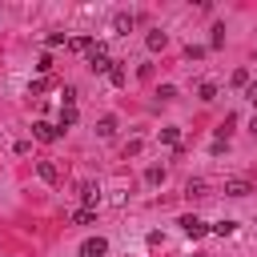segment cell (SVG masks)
I'll return each instance as SVG.
<instances>
[{
	"label": "cell",
	"mask_w": 257,
	"mask_h": 257,
	"mask_svg": "<svg viewBox=\"0 0 257 257\" xmlns=\"http://www.w3.org/2000/svg\"><path fill=\"white\" fill-rule=\"evenodd\" d=\"M177 225H181V233H185V237H193V241H197V237H205V233H209V225H205V221H201V217H193V213H189V217H181V221H177Z\"/></svg>",
	"instance_id": "cell-1"
},
{
	"label": "cell",
	"mask_w": 257,
	"mask_h": 257,
	"mask_svg": "<svg viewBox=\"0 0 257 257\" xmlns=\"http://www.w3.org/2000/svg\"><path fill=\"white\" fill-rule=\"evenodd\" d=\"M88 68H92V72H108V68H112V60H108L104 44H96V48L88 52Z\"/></svg>",
	"instance_id": "cell-2"
},
{
	"label": "cell",
	"mask_w": 257,
	"mask_h": 257,
	"mask_svg": "<svg viewBox=\"0 0 257 257\" xmlns=\"http://www.w3.org/2000/svg\"><path fill=\"white\" fill-rule=\"evenodd\" d=\"M32 137H36V141H44V145H52V141L60 137V128H56L52 120H36V124H32Z\"/></svg>",
	"instance_id": "cell-3"
},
{
	"label": "cell",
	"mask_w": 257,
	"mask_h": 257,
	"mask_svg": "<svg viewBox=\"0 0 257 257\" xmlns=\"http://www.w3.org/2000/svg\"><path fill=\"white\" fill-rule=\"evenodd\" d=\"M249 193H253V185L245 177H229L225 181V197H249Z\"/></svg>",
	"instance_id": "cell-4"
},
{
	"label": "cell",
	"mask_w": 257,
	"mask_h": 257,
	"mask_svg": "<svg viewBox=\"0 0 257 257\" xmlns=\"http://www.w3.org/2000/svg\"><path fill=\"white\" fill-rule=\"evenodd\" d=\"M104 253H108V241L104 237H88L80 245V257H104Z\"/></svg>",
	"instance_id": "cell-5"
},
{
	"label": "cell",
	"mask_w": 257,
	"mask_h": 257,
	"mask_svg": "<svg viewBox=\"0 0 257 257\" xmlns=\"http://www.w3.org/2000/svg\"><path fill=\"white\" fill-rule=\"evenodd\" d=\"M80 197H84V209H96L100 205V189L92 181H80Z\"/></svg>",
	"instance_id": "cell-6"
},
{
	"label": "cell",
	"mask_w": 257,
	"mask_h": 257,
	"mask_svg": "<svg viewBox=\"0 0 257 257\" xmlns=\"http://www.w3.org/2000/svg\"><path fill=\"white\" fill-rule=\"evenodd\" d=\"M36 173H40V181H48V185H56V181H60V173H56V165H52V161H40V165H36Z\"/></svg>",
	"instance_id": "cell-7"
},
{
	"label": "cell",
	"mask_w": 257,
	"mask_h": 257,
	"mask_svg": "<svg viewBox=\"0 0 257 257\" xmlns=\"http://www.w3.org/2000/svg\"><path fill=\"white\" fill-rule=\"evenodd\" d=\"M185 197H209V181H201V177H193V181L185 185Z\"/></svg>",
	"instance_id": "cell-8"
},
{
	"label": "cell",
	"mask_w": 257,
	"mask_h": 257,
	"mask_svg": "<svg viewBox=\"0 0 257 257\" xmlns=\"http://www.w3.org/2000/svg\"><path fill=\"white\" fill-rule=\"evenodd\" d=\"M112 28H116L120 36H128V32H133V12H116V20H112Z\"/></svg>",
	"instance_id": "cell-9"
},
{
	"label": "cell",
	"mask_w": 257,
	"mask_h": 257,
	"mask_svg": "<svg viewBox=\"0 0 257 257\" xmlns=\"http://www.w3.org/2000/svg\"><path fill=\"white\" fill-rule=\"evenodd\" d=\"M112 133H116V116H100V120H96V137H104V141H108Z\"/></svg>",
	"instance_id": "cell-10"
},
{
	"label": "cell",
	"mask_w": 257,
	"mask_h": 257,
	"mask_svg": "<svg viewBox=\"0 0 257 257\" xmlns=\"http://www.w3.org/2000/svg\"><path fill=\"white\" fill-rule=\"evenodd\" d=\"M145 40H149V48H153V52H161V48H165V44H169V36H165V32H161V28H157V32H149V36H145Z\"/></svg>",
	"instance_id": "cell-11"
},
{
	"label": "cell",
	"mask_w": 257,
	"mask_h": 257,
	"mask_svg": "<svg viewBox=\"0 0 257 257\" xmlns=\"http://www.w3.org/2000/svg\"><path fill=\"white\" fill-rule=\"evenodd\" d=\"M76 124V108H60V120H56V128L64 133V128H72Z\"/></svg>",
	"instance_id": "cell-12"
},
{
	"label": "cell",
	"mask_w": 257,
	"mask_h": 257,
	"mask_svg": "<svg viewBox=\"0 0 257 257\" xmlns=\"http://www.w3.org/2000/svg\"><path fill=\"white\" fill-rule=\"evenodd\" d=\"M68 44H72V52H92V48H96V44H92L88 36H72Z\"/></svg>",
	"instance_id": "cell-13"
},
{
	"label": "cell",
	"mask_w": 257,
	"mask_h": 257,
	"mask_svg": "<svg viewBox=\"0 0 257 257\" xmlns=\"http://www.w3.org/2000/svg\"><path fill=\"white\" fill-rule=\"evenodd\" d=\"M92 221H96L92 209H76V213H72V225H92Z\"/></svg>",
	"instance_id": "cell-14"
},
{
	"label": "cell",
	"mask_w": 257,
	"mask_h": 257,
	"mask_svg": "<svg viewBox=\"0 0 257 257\" xmlns=\"http://www.w3.org/2000/svg\"><path fill=\"white\" fill-rule=\"evenodd\" d=\"M233 88H241V92L249 88V68H237V72H233Z\"/></svg>",
	"instance_id": "cell-15"
},
{
	"label": "cell",
	"mask_w": 257,
	"mask_h": 257,
	"mask_svg": "<svg viewBox=\"0 0 257 257\" xmlns=\"http://www.w3.org/2000/svg\"><path fill=\"white\" fill-rule=\"evenodd\" d=\"M145 181H149V185H161V181H165V169H161V165L145 169Z\"/></svg>",
	"instance_id": "cell-16"
},
{
	"label": "cell",
	"mask_w": 257,
	"mask_h": 257,
	"mask_svg": "<svg viewBox=\"0 0 257 257\" xmlns=\"http://www.w3.org/2000/svg\"><path fill=\"white\" fill-rule=\"evenodd\" d=\"M213 233H217V237H229V233H237V221H217Z\"/></svg>",
	"instance_id": "cell-17"
},
{
	"label": "cell",
	"mask_w": 257,
	"mask_h": 257,
	"mask_svg": "<svg viewBox=\"0 0 257 257\" xmlns=\"http://www.w3.org/2000/svg\"><path fill=\"white\" fill-rule=\"evenodd\" d=\"M108 80H112V84H124V64H116V60H112V68H108Z\"/></svg>",
	"instance_id": "cell-18"
},
{
	"label": "cell",
	"mask_w": 257,
	"mask_h": 257,
	"mask_svg": "<svg viewBox=\"0 0 257 257\" xmlns=\"http://www.w3.org/2000/svg\"><path fill=\"white\" fill-rule=\"evenodd\" d=\"M197 96H201V100H213V96H217V84H213V80H205V84L197 88Z\"/></svg>",
	"instance_id": "cell-19"
},
{
	"label": "cell",
	"mask_w": 257,
	"mask_h": 257,
	"mask_svg": "<svg viewBox=\"0 0 257 257\" xmlns=\"http://www.w3.org/2000/svg\"><path fill=\"white\" fill-rule=\"evenodd\" d=\"M161 141H165V145H177V141H181V133L169 124V128H161Z\"/></svg>",
	"instance_id": "cell-20"
},
{
	"label": "cell",
	"mask_w": 257,
	"mask_h": 257,
	"mask_svg": "<svg viewBox=\"0 0 257 257\" xmlns=\"http://www.w3.org/2000/svg\"><path fill=\"white\" fill-rule=\"evenodd\" d=\"M221 44H225V24H217V28H213V48H221Z\"/></svg>",
	"instance_id": "cell-21"
},
{
	"label": "cell",
	"mask_w": 257,
	"mask_h": 257,
	"mask_svg": "<svg viewBox=\"0 0 257 257\" xmlns=\"http://www.w3.org/2000/svg\"><path fill=\"white\" fill-rule=\"evenodd\" d=\"M157 96H161V100H173V96H177V88H173V84H161V88H157Z\"/></svg>",
	"instance_id": "cell-22"
},
{
	"label": "cell",
	"mask_w": 257,
	"mask_h": 257,
	"mask_svg": "<svg viewBox=\"0 0 257 257\" xmlns=\"http://www.w3.org/2000/svg\"><path fill=\"white\" fill-rule=\"evenodd\" d=\"M72 104H76V88H72V84H64V108H72Z\"/></svg>",
	"instance_id": "cell-23"
},
{
	"label": "cell",
	"mask_w": 257,
	"mask_h": 257,
	"mask_svg": "<svg viewBox=\"0 0 257 257\" xmlns=\"http://www.w3.org/2000/svg\"><path fill=\"white\" fill-rule=\"evenodd\" d=\"M245 100H249V104H257V80H249V88H245Z\"/></svg>",
	"instance_id": "cell-24"
},
{
	"label": "cell",
	"mask_w": 257,
	"mask_h": 257,
	"mask_svg": "<svg viewBox=\"0 0 257 257\" xmlns=\"http://www.w3.org/2000/svg\"><path fill=\"white\" fill-rule=\"evenodd\" d=\"M249 133H253V137H257V116H253V120H249Z\"/></svg>",
	"instance_id": "cell-25"
}]
</instances>
